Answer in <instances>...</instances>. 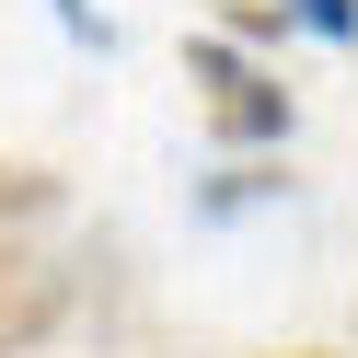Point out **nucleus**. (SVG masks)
I'll return each mask as SVG.
<instances>
[{
    "mask_svg": "<svg viewBox=\"0 0 358 358\" xmlns=\"http://www.w3.org/2000/svg\"><path fill=\"white\" fill-rule=\"evenodd\" d=\"M58 24H70V35H93V47H104V24H93V0H58Z\"/></svg>",
    "mask_w": 358,
    "mask_h": 358,
    "instance_id": "7",
    "label": "nucleus"
},
{
    "mask_svg": "<svg viewBox=\"0 0 358 358\" xmlns=\"http://www.w3.org/2000/svg\"><path fill=\"white\" fill-rule=\"evenodd\" d=\"M220 35H231V47H278V35H289V0H231Z\"/></svg>",
    "mask_w": 358,
    "mask_h": 358,
    "instance_id": "4",
    "label": "nucleus"
},
{
    "mask_svg": "<svg viewBox=\"0 0 358 358\" xmlns=\"http://www.w3.org/2000/svg\"><path fill=\"white\" fill-rule=\"evenodd\" d=\"M289 24H312L324 47H358V0H289Z\"/></svg>",
    "mask_w": 358,
    "mask_h": 358,
    "instance_id": "5",
    "label": "nucleus"
},
{
    "mask_svg": "<svg viewBox=\"0 0 358 358\" xmlns=\"http://www.w3.org/2000/svg\"><path fill=\"white\" fill-rule=\"evenodd\" d=\"M58 208V173L47 162H0V231H24V220Z\"/></svg>",
    "mask_w": 358,
    "mask_h": 358,
    "instance_id": "3",
    "label": "nucleus"
},
{
    "mask_svg": "<svg viewBox=\"0 0 358 358\" xmlns=\"http://www.w3.org/2000/svg\"><path fill=\"white\" fill-rule=\"evenodd\" d=\"M289 358H312V347H289Z\"/></svg>",
    "mask_w": 358,
    "mask_h": 358,
    "instance_id": "8",
    "label": "nucleus"
},
{
    "mask_svg": "<svg viewBox=\"0 0 358 358\" xmlns=\"http://www.w3.org/2000/svg\"><path fill=\"white\" fill-rule=\"evenodd\" d=\"M266 185H278V173H255V162H243V173H231V185H208V196H196V208H208V220H231V208H255V196H266Z\"/></svg>",
    "mask_w": 358,
    "mask_h": 358,
    "instance_id": "6",
    "label": "nucleus"
},
{
    "mask_svg": "<svg viewBox=\"0 0 358 358\" xmlns=\"http://www.w3.org/2000/svg\"><path fill=\"white\" fill-rule=\"evenodd\" d=\"M185 70H196V104H208V139L220 150H278L289 139V81L266 70V58H243L231 35H196Z\"/></svg>",
    "mask_w": 358,
    "mask_h": 358,
    "instance_id": "1",
    "label": "nucleus"
},
{
    "mask_svg": "<svg viewBox=\"0 0 358 358\" xmlns=\"http://www.w3.org/2000/svg\"><path fill=\"white\" fill-rule=\"evenodd\" d=\"M58 324H70V266L35 255L24 231H0V358H35Z\"/></svg>",
    "mask_w": 358,
    "mask_h": 358,
    "instance_id": "2",
    "label": "nucleus"
}]
</instances>
